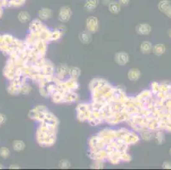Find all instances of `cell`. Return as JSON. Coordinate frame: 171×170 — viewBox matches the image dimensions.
I'll use <instances>...</instances> for the list:
<instances>
[{"label": "cell", "mask_w": 171, "mask_h": 170, "mask_svg": "<svg viewBox=\"0 0 171 170\" xmlns=\"http://www.w3.org/2000/svg\"><path fill=\"white\" fill-rule=\"evenodd\" d=\"M39 124L36 132L37 142L42 147L52 146L56 142L58 126L45 124L43 122Z\"/></svg>", "instance_id": "cell-1"}, {"label": "cell", "mask_w": 171, "mask_h": 170, "mask_svg": "<svg viewBox=\"0 0 171 170\" xmlns=\"http://www.w3.org/2000/svg\"><path fill=\"white\" fill-rule=\"evenodd\" d=\"M117 139H119L128 146L135 145L141 140V137L137 132L129 130L126 128H121L117 129Z\"/></svg>", "instance_id": "cell-2"}, {"label": "cell", "mask_w": 171, "mask_h": 170, "mask_svg": "<svg viewBox=\"0 0 171 170\" xmlns=\"http://www.w3.org/2000/svg\"><path fill=\"white\" fill-rule=\"evenodd\" d=\"M47 111H49V110L46 107H44L43 105H38L32 110H30L28 112V117L32 120L41 123Z\"/></svg>", "instance_id": "cell-3"}, {"label": "cell", "mask_w": 171, "mask_h": 170, "mask_svg": "<svg viewBox=\"0 0 171 170\" xmlns=\"http://www.w3.org/2000/svg\"><path fill=\"white\" fill-rule=\"evenodd\" d=\"M128 115L127 112L124 111H118V112H114V113L111 115L110 117L105 119V123H106L109 125H118L121 123H125V121L127 120Z\"/></svg>", "instance_id": "cell-4"}, {"label": "cell", "mask_w": 171, "mask_h": 170, "mask_svg": "<svg viewBox=\"0 0 171 170\" xmlns=\"http://www.w3.org/2000/svg\"><path fill=\"white\" fill-rule=\"evenodd\" d=\"M16 67L15 66L14 60L9 58L6 61L5 67L3 68V75L6 79H8L10 82L16 77Z\"/></svg>", "instance_id": "cell-5"}, {"label": "cell", "mask_w": 171, "mask_h": 170, "mask_svg": "<svg viewBox=\"0 0 171 170\" xmlns=\"http://www.w3.org/2000/svg\"><path fill=\"white\" fill-rule=\"evenodd\" d=\"M89 149L92 150H99V149H105L106 146V142L102 139L101 137L97 135H94L89 140Z\"/></svg>", "instance_id": "cell-6"}, {"label": "cell", "mask_w": 171, "mask_h": 170, "mask_svg": "<svg viewBox=\"0 0 171 170\" xmlns=\"http://www.w3.org/2000/svg\"><path fill=\"white\" fill-rule=\"evenodd\" d=\"M88 157L92 159L93 161L99 160V161H106L107 160V152L106 151L105 149H99V150H92L89 149L88 151Z\"/></svg>", "instance_id": "cell-7"}, {"label": "cell", "mask_w": 171, "mask_h": 170, "mask_svg": "<svg viewBox=\"0 0 171 170\" xmlns=\"http://www.w3.org/2000/svg\"><path fill=\"white\" fill-rule=\"evenodd\" d=\"M99 136H101L105 140L106 144L111 142L112 140L117 139V129H104L101 130L98 133Z\"/></svg>", "instance_id": "cell-8"}, {"label": "cell", "mask_w": 171, "mask_h": 170, "mask_svg": "<svg viewBox=\"0 0 171 170\" xmlns=\"http://www.w3.org/2000/svg\"><path fill=\"white\" fill-rule=\"evenodd\" d=\"M73 15V11L72 9L69 6H63L61 7L59 10L58 13V20L62 22V23H66L68 22L71 19V17Z\"/></svg>", "instance_id": "cell-9"}, {"label": "cell", "mask_w": 171, "mask_h": 170, "mask_svg": "<svg viewBox=\"0 0 171 170\" xmlns=\"http://www.w3.org/2000/svg\"><path fill=\"white\" fill-rule=\"evenodd\" d=\"M69 73V67L66 64H60L58 67H56L55 76H56L59 80L64 81L66 80V77H68Z\"/></svg>", "instance_id": "cell-10"}, {"label": "cell", "mask_w": 171, "mask_h": 170, "mask_svg": "<svg viewBox=\"0 0 171 170\" xmlns=\"http://www.w3.org/2000/svg\"><path fill=\"white\" fill-rule=\"evenodd\" d=\"M86 30L90 33H96L99 30V20L96 16H89L86 20Z\"/></svg>", "instance_id": "cell-11"}, {"label": "cell", "mask_w": 171, "mask_h": 170, "mask_svg": "<svg viewBox=\"0 0 171 170\" xmlns=\"http://www.w3.org/2000/svg\"><path fill=\"white\" fill-rule=\"evenodd\" d=\"M43 25V21L40 20V19H34L29 23V27H28V31H29V33H38L39 31L42 30Z\"/></svg>", "instance_id": "cell-12"}, {"label": "cell", "mask_w": 171, "mask_h": 170, "mask_svg": "<svg viewBox=\"0 0 171 170\" xmlns=\"http://www.w3.org/2000/svg\"><path fill=\"white\" fill-rule=\"evenodd\" d=\"M114 60L119 66H124L129 61V55L126 52L120 51V52L116 53L115 56H114Z\"/></svg>", "instance_id": "cell-13"}, {"label": "cell", "mask_w": 171, "mask_h": 170, "mask_svg": "<svg viewBox=\"0 0 171 170\" xmlns=\"http://www.w3.org/2000/svg\"><path fill=\"white\" fill-rule=\"evenodd\" d=\"M135 31L139 35L146 36L151 32V27L147 23H140L135 27Z\"/></svg>", "instance_id": "cell-14"}, {"label": "cell", "mask_w": 171, "mask_h": 170, "mask_svg": "<svg viewBox=\"0 0 171 170\" xmlns=\"http://www.w3.org/2000/svg\"><path fill=\"white\" fill-rule=\"evenodd\" d=\"M79 94L76 91H68L64 94V103H74L79 100Z\"/></svg>", "instance_id": "cell-15"}, {"label": "cell", "mask_w": 171, "mask_h": 170, "mask_svg": "<svg viewBox=\"0 0 171 170\" xmlns=\"http://www.w3.org/2000/svg\"><path fill=\"white\" fill-rule=\"evenodd\" d=\"M53 15V11L51 9L49 8H42L41 10L38 11V19L43 21V20H47L50 19Z\"/></svg>", "instance_id": "cell-16"}, {"label": "cell", "mask_w": 171, "mask_h": 170, "mask_svg": "<svg viewBox=\"0 0 171 170\" xmlns=\"http://www.w3.org/2000/svg\"><path fill=\"white\" fill-rule=\"evenodd\" d=\"M154 134L155 131L148 129H145L142 130L139 133V135L141 137V140H145V141H149V140H153L154 139Z\"/></svg>", "instance_id": "cell-17"}, {"label": "cell", "mask_w": 171, "mask_h": 170, "mask_svg": "<svg viewBox=\"0 0 171 170\" xmlns=\"http://www.w3.org/2000/svg\"><path fill=\"white\" fill-rule=\"evenodd\" d=\"M64 84L70 91H77L79 89V82L76 79H72L68 77L66 80H64Z\"/></svg>", "instance_id": "cell-18"}, {"label": "cell", "mask_w": 171, "mask_h": 170, "mask_svg": "<svg viewBox=\"0 0 171 170\" xmlns=\"http://www.w3.org/2000/svg\"><path fill=\"white\" fill-rule=\"evenodd\" d=\"M79 41L83 44H89L92 40V33H90L89 31H83L79 33Z\"/></svg>", "instance_id": "cell-19"}, {"label": "cell", "mask_w": 171, "mask_h": 170, "mask_svg": "<svg viewBox=\"0 0 171 170\" xmlns=\"http://www.w3.org/2000/svg\"><path fill=\"white\" fill-rule=\"evenodd\" d=\"M141 71L137 69V68H132L128 72L127 77H128V80L132 81V82H135V81L139 80V78L141 77Z\"/></svg>", "instance_id": "cell-20"}, {"label": "cell", "mask_w": 171, "mask_h": 170, "mask_svg": "<svg viewBox=\"0 0 171 170\" xmlns=\"http://www.w3.org/2000/svg\"><path fill=\"white\" fill-rule=\"evenodd\" d=\"M165 51H166V48H165V45L164 43L156 44L154 46H152V50H151V52L154 54L155 55H158V56L164 54Z\"/></svg>", "instance_id": "cell-21"}, {"label": "cell", "mask_w": 171, "mask_h": 170, "mask_svg": "<svg viewBox=\"0 0 171 170\" xmlns=\"http://www.w3.org/2000/svg\"><path fill=\"white\" fill-rule=\"evenodd\" d=\"M51 101L55 104H61L64 103V94L56 90L55 93L50 95Z\"/></svg>", "instance_id": "cell-22"}, {"label": "cell", "mask_w": 171, "mask_h": 170, "mask_svg": "<svg viewBox=\"0 0 171 170\" xmlns=\"http://www.w3.org/2000/svg\"><path fill=\"white\" fill-rule=\"evenodd\" d=\"M107 7H108L109 11L112 14H113V15L119 14L121 11V8H122L121 4L118 1H113L109 5H107Z\"/></svg>", "instance_id": "cell-23"}, {"label": "cell", "mask_w": 171, "mask_h": 170, "mask_svg": "<svg viewBox=\"0 0 171 170\" xmlns=\"http://www.w3.org/2000/svg\"><path fill=\"white\" fill-rule=\"evenodd\" d=\"M119 151H116L114 153L109 154L108 157H107V161L109 163L112 165H118L121 163V160H120V157H119Z\"/></svg>", "instance_id": "cell-24"}, {"label": "cell", "mask_w": 171, "mask_h": 170, "mask_svg": "<svg viewBox=\"0 0 171 170\" xmlns=\"http://www.w3.org/2000/svg\"><path fill=\"white\" fill-rule=\"evenodd\" d=\"M81 75V70L80 68L76 67H69V73H68V77L72 79H76L78 80V78Z\"/></svg>", "instance_id": "cell-25"}, {"label": "cell", "mask_w": 171, "mask_h": 170, "mask_svg": "<svg viewBox=\"0 0 171 170\" xmlns=\"http://www.w3.org/2000/svg\"><path fill=\"white\" fill-rule=\"evenodd\" d=\"M154 139L158 145H162V144L164 143L165 135H164V133L163 132V130L158 129L155 131Z\"/></svg>", "instance_id": "cell-26"}, {"label": "cell", "mask_w": 171, "mask_h": 170, "mask_svg": "<svg viewBox=\"0 0 171 170\" xmlns=\"http://www.w3.org/2000/svg\"><path fill=\"white\" fill-rule=\"evenodd\" d=\"M17 19L21 23H27L31 20V15L26 11H20L17 15Z\"/></svg>", "instance_id": "cell-27"}, {"label": "cell", "mask_w": 171, "mask_h": 170, "mask_svg": "<svg viewBox=\"0 0 171 170\" xmlns=\"http://www.w3.org/2000/svg\"><path fill=\"white\" fill-rule=\"evenodd\" d=\"M47 85H48V83H45V82H40L38 84V89H39V94L41 96H43V98H48L49 97V92H48V89H47Z\"/></svg>", "instance_id": "cell-28"}, {"label": "cell", "mask_w": 171, "mask_h": 170, "mask_svg": "<svg viewBox=\"0 0 171 170\" xmlns=\"http://www.w3.org/2000/svg\"><path fill=\"white\" fill-rule=\"evenodd\" d=\"M62 37V33L60 32L57 28L54 30L50 31V35H49V42H56L60 40Z\"/></svg>", "instance_id": "cell-29"}, {"label": "cell", "mask_w": 171, "mask_h": 170, "mask_svg": "<svg viewBox=\"0 0 171 170\" xmlns=\"http://www.w3.org/2000/svg\"><path fill=\"white\" fill-rule=\"evenodd\" d=\"M151 50H152V44L151 42H148V41L142 42L140 46V50L142 54H149L151 52Z\"/></svg>", "instance_id": "cell-30"}, {"label": "cell", "mask_w": 171, "mask_h": 170, "mask_svg": "<svg viewBox=\"0 0 171 170\" xmlns=\"http://www.w3.org/2000/svg\"><path fill=\"white\" fill-rule=\"evenodd\" d=\"M153 96V94L151 93V89H146L142 91L141 93L139 94L136 95V99H138L139 100H146V99H149V98H151V97Z\"/></svg>", "instance_id": "cell-31"}, {"label": "cell", "mask_w": 171, "mask_h": 170, "mask_svg": "<svg viewBox=\"0 0 171 170\" xmlns=\"http://www.w3.org/2000/svg\"><path fill=\"white\" fill-rule=\"evenodd\" d=\"M90 110H91V104L90 103H80L76 107L77 113L85 112V111H88Z\"/></svg>", "instance_id": "cell-32"}, {"label": "cell", "mask_w": 171, "mask_h": 170, "mask_svg": "<svg viewBox=\"0 0 171 170\" xmlns=\"http://www.w3.org/2000/svg\"><path fill=\"white\" fill-rule=\"evenodd\" d=\"M12 147H13V149L16 151H22V150L25 149V147H26V144L24 143V141L20 140H16L14 141L13 143H12Z\"/></svg>", "instance_id": "cell-33"}, {"label": "cell", "mask_w": 171, "mask_h": 170, "mask_svg": "<svg viewBox=\"0 0 171 170\" xmlns=\"http://www.w3.org/2000/svg\"><path fill=\"white\" fill-rule=\"evenodd\" d=\"M26 0H9L8 8H20L23 6Z\"/></svg>", "instance_id": "cell-34"}, {"label": "cell", "mask_w": 171, "mask_h": 170, "mask_svg": "<svg viewBox=\"0 0 171 170\" xmlns=\"http://www.w3.org/2000/svg\"><path fill=\"white\" fill-rule=\"evenodd\" d=\"M32 89H33L32 86H31L29 84H27V82H26L25 84H23L20 86V94H24V95L29 94L32 92Z\"/></svg>", "instance_id": "cell-35"}, {"label": "cell", "mask_w": 171, "mask_h": 170, "mask_svg": "<svg viewBox=\"0 0 171 170\" xmlns=\"http://www.w3.org/2000/svg\"><path fill=\"white\" fill-rule=\"evenodd\" d=\"M171 5V2L169 0H162L160 1L158 4V10H160L161 12L164 13L165 10L168 9V7Z\"/></svg>", "instance_id": "cell-36"}, {"label": "cell", "mask_w": 171, "mask_h": 170, "mask_svg": "<svg viewBox=\"0 0 171 170\" xmlns=\"http://www.w3.org/2000/svg\"><path fill=\"white\" fill-rule=\"evenodd\" d=\"M170 91V84L168 82H164L159 84V90L158 92H162V93H167Z\"/></svg>", "instance_id": "cell-37"}, {"label": "cell", "mask_w": 171, "mask_h": 170, "mask_svg": "<svg viewBox=\"0 0 171 170\" xmlns=\"http://www.w3.org/2000/svg\"><path fill=\"white\" fill-rule=\"evenodd\" d=\"M119 157H120L121 162H123V163H129L132 160V157L128 153V151L120 152L119 153Z\"/></svg>", "instance_id": "cell-38"}, {"label": "cell", "mask_w": 171, "mask_h": 170, "mask_svg": "<svg viewBox=\"0 0 171 170\" xmlns=\"http://www.w3.org/2000/svg\"><path fill=\"white\" fill-rule=\"evenodd\" d=\"M7 92L11 94V95H17V94H20V89L19 88L14 86L12 84H10L7 88Z\"/></svg>", "instance_id": "cell-39"}, {"label": "cell", "mask_w": 171, "mask_h": 170, "mask_svg": "<svg viewBox=\"0 0 171 170\" xmlns=\"http://www.w3.org/2000/svg\"><path fill=\"white\" fill-rule=\"evenodd\" d=\"M10 156V150L9 148L7 147H0V157L3 158V159H6Z\"/></svg>", "instance_id": "cell-40"}, {"label": "cell", "mask_w": 171, "mask_h": 170, "mask_svg": "<svg viewBox=\"0 0 171 170\" xmlns=\"http://www.w3.org/2000/svg\"><path fill=\"white\" fill-rule=\"evenodd\" d=\"M103 168H104V162L103 161L95 160L90 168H92V169H101Z\"/></svg>", "instance_id": "cell-41"}, {"label": "cell", "mask_w": 171, "mask_h": 170, "mask_svg": "<svg viewBox=\"0 0 171 170\" xmlns=\"http://www.w3.org/2000/svg\"><path fill=\"white\" fill-rule=\"evenodd\" d=\"M158 90H159V83L152 82L151 84V91L153 94V95H156L158 93Z\"/></svg>", "instance_id": "cell-42"}, {"label": "cell", "mask_w": 171, "mask_h": 170, "mask_svg": "<svg viewBox=\"0 0 171 170\" xmlns=\"http://www.w3.org/2000/svg\"><path fill=\"white\" fill-rule=\"evenodd\" d=\"M96 5H95L94 3H92L91 2H89V0H85V3H84V9H85L87 11H93L94 10H96Z\"/></svg>", "instance_id": "cell-43"}, {"label": "cell", "mask_w": 171, "mask_h": 170, "mask_svg": "<svg viewBox=\"0 0 171 170\" xmlns=\"http://www.w3.org/2000/svg\"><path fill=\"white\" fill-rule=\"evenodd\" d=\"M59 167L61 168H63V169H67V168H69L71 167V163H70L68 160L64 159V160H61L60 162Z\"/></svg>", "instance_id": "cell-44"}, {"label": "cell", "mask_w": 171, "mask_h": 170, "mask_svg": "<svg viewBox=\"0 0 171 170\" xmlns=\"http://www.w3.org/2000/svg\"><path fill=\"white\" fill-rule=\"evenodd\" d=\"M162 168H164V169H171V163L170 162H164L163 165H162Z\"/></svg>", "instance_id": "cell-45"}, {"label": "cell", "mask_w": 171, "mask_h": 170, "mask_svg": "<svg viewBox=\"0 0 171 170\" xmlns=\"http://www.w3.org/2000/svg\"><path fill=\"white\" fill-rule=\"evenodd\" d=\"M7 121V117L3 113H0V125L3 124Z\"/></svg>", "instance_id": "cell-46"}, {"label": "cell", "mask_w": 171, "mask_h": 170, "mask_svg": "<svg viewBox=\"0 0 171 170\" xmlns=\"http://www.w3.org/2000/svg\"><path fill=\"white\" fill-rule=\"evenodd\" d=\"M118 2L121 4V6H127L130 0H118Z\"/></svg>", "instance_id": "cell-47"}, {"label": "cell", "mask_w": 171, "mask_h": 170, "mask_svg": "<svg viewBox=\"0 0 171 170\" xmlns=\"http://www.w3.org/2000/svg\"><path fill=\"white\" fill-rule=\"evenodd\" d=\"M57 29H58V30H59L60 32H61V33H62V35H63V34H64V33H66V27H65L64 25H61L60 27H57Z\"/></svg>", "instance_id": "cell-48"}, {"label": "cell", "mask_w": 171, "mask_h": 170, "mask_svg": "<svg viewBox=\"0 0 171 170\" xmlns=\"http://www.w3.org/2000/svg\"><path fill=\"white\" fill-rule=\"evenodd\" d=\"M164 14L169 17V18H170L171 19V5H169V6L168 7V9L165 10Z\"/></svg>", "instance_id": "cell-49"}, {"label": "cell", "mask_w": 171, "mask_h": 170, "mask_svg": "<svg viewBox=\"0 0 171 170\" xmlns=\"http://www.w3.org/2000/svg\"><path fill=\"white\" fill-rule=\"evenodd\" d=\"M113 1H114V0H101L102 3H103L104 5H106V6L109 5V4L112 3V2H113Z\"/></svg>", "instance_id": "cell-50"}, {"label": "cell", "mask_w": 171, "mask_h": 170, "mask_svg": "<svg viewBox=\"0 0 171 170\" xmlns=\"http://www.w3.org/2000/svg\"><path fill=\"white\" fill-rule=\"evenodd\" d=\"M10 169H19L20 167H19L18 165H16V164H15V165H14V164H11L10 166Z\"/></svg>", "instance_id": "cell-51"}, {"label": "cell", "mask_w": 171, "mask_h": 170, "mask_svg": "<svg viewBox=\"0 0 171 170\" xmlns=\"http://www.w3.org/2000/svg\"><path fill=\"white\" fill-rule=\"evenodd\" d=\"M89 2H91L92 3H94L95 5L98 6V4L100 3V0H89Z\"/></svg>", "instance_id": "cell-52"}, {"label": "cell", "mask_w": 171, "mask_h": 170, "mask_svg": "<svg viewBox=\"0 0 171 170\" xmlns=\"http://www.w3.org/2000/svg\"><path fill=\"white\" fill-rule=\"evenodd\" d=\"M169 37L171 38V28L169 30Z\"/></svg>", "instance_id": "cell-53"}, {"label": "cell", "mask_w": 171, "mask_h": 170, "mask_svg": "<svg viewBox=\"0 0 171 170\" xmlns=\"http://www.w3.org/2000/svg\"><path fill=\"white\" fill-rule=\"evenodd\" d=\"M2 168H3V166L2 164H0V169H2Z\"/></svg>", "instance_id": "cell-54"}, {"label": "cell", "mask_w": 171, "mask_h": 170, "mask_svg": "<svg viewBox=\"0 0 171 170\" xmlns=\"http://www.w3.org/2000/svg\"><path fill=\"white\" fill-rule=\"evenodd\" d=\"M169 155H170V156H171V148H170V149H169Z\"/></svg>", "instance_id": "cell-55"}, {"label": "cell", "mask_w": 171, "mask_h": 170, "mask_svg": "<svg viewBox=\"0 0 171 170\" xmlns=\"http://www.w3.org/2000/svg\"><path fill=\"white\" fill-rule=\"evenodd\" d=\"M169 113H170V115H171V109L169 111Z\"/></svg>", "instance_id": "cell-56"}, {"label": "cell", "mask_w": 171, "mask_h": 170, "mask_svg": "<svg viewBox=\"0 0 171 170\" xmlns=\"http://www.w3.org/2000/svg\"><path fill=\"white\" fill-rule=\"evenodd\" d=\"M0 126H1V125H0Z\"/></svg>", "instance_id": "cell-57"}]
</instances>
